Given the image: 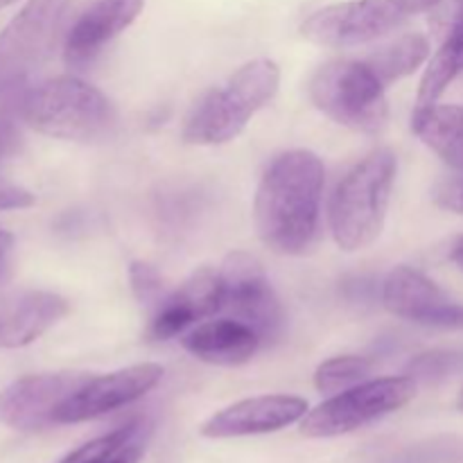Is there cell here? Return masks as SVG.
Masks as SVG:
<instances>
[{
  "label": "cell",
  "instance_id": "obj_9",
  "mask_svg": "<svg viewBox=\"0 0 463 463\" xmlns=\"http://www.w3.org/2000/svg\"><path fill=\"white\" fill-rule=\"evenodd\" d=\"M410 16L405 0H348L310 14L301 34L324 48H355L392 34Z\"/></svg>",
  "mask_w": 463,
  "mask_h": 463
},
{
  "label": "cell",
  "instance_id": "obj_12",
  "mask_svg": "<svg viewBox=\"0 0 463 463\" xmlns=\"http://www.w3.org/2000/svg\"><path fill=\"white\" fill-rule=\"evenodd\" d=\"M383 303L392 315L432 328H463V306L411 267H396L383 283Z\"/></svg>",
  "mask_w": 463,
  "mask_h": 463
},
{
  "label": "cell",
  "instance_id": "obj_27",
  "mask_svg": "<svg viewBox=\"0 0 463 463\" xmlns=\"http://www.w3.org/2000/svg\"><path fill=\"white\" fill-rule=\"evenodd\" d=\"M36 203V197L30 190L21 188V185L0 184V213L5 211H23V208H32Z\"/></svg>",
  "mask_w": 463,
  "mask_h": 463
},
{
  "label": "cell",
  "instance_id": "obj_23",
  "mask_svg": "<svg viewBox=\"0 0 463 463\" xmlns=\"http://www.w3.org/2000/svg\"><path fill=\"white\" fill-rule=\"evenodd\" d=\"M136 425L138 423H129V425H125V428L116 430V432L104 434V437H99V439H93V441L84 443L81 448L72 450L71 455L63 457L59 463H99L102 459H107V457L111 455V452L116 450L120 443H125L127 439L131 437V432L136 430Z\"/></svg>",
  "mask_w": 463,
  "mask_h": 463
},
{
  "label": "cell",
  "instance_id": "obj_29",
  "mask_svg": "<svg viewBox=\"0 0 463 463\" xmlns=\"http://www.w3.org/2000/svg\"><path fill=\"white\" fill-rule=\"evenodd\" d=\"M16 262V238L9 231H0V288L9 283Z\"/></svg>",
  "mask_w": 463,
  "mask_h": 463
},
{
  "label": "cell",
  "instance_id": "obj_24",
  "mask_svg": "<svg viewBox=\"0 0 463 463\" xmlns=\"http://www.w3.org/2000/svg\"><path fill=\"white\" fill-rule=\"evenodd\" d=\"M463 364L461 353H450V351H434L419 355L410 364V375L411 378H423V380H437L443 375L452 373L457 366Z\"/></svg>",
  "mask_w": 463,
  "mask_h": 463
},
{
  "label": "cell",
  "instance_id": "obj_17",
  "mask_svg": "<svg viewBox=\"0 0 463 463\" xmlns=\"http://www.w3.org/2000/svg\"><path fill=\"white\" fill-rule=\"evenodd\" d=\"M185 351L215 366L247 364L262 346L258 335L231 317H211L181 337Z\"/></svg>",
  "mask_w": 463,
  "mask_h": 463
},
{
  "label": "cell",
  "instance_id": "obj_31",
  "mask_svg": "<svg viewBox=\"0 0 463 463\" xmlns=\"http://www.w3.org/2000/svg\"><path fill=\"white\" fill-rule=\"evenodd\" d=\"M450 258H452V262H455V265L463 271V235H459V238L455 240V244H452Z\"/></svg>",
  "mask_w": 463,
  "mask_h": 463
},
{
  "label": "cell",
  "instance_id": "obj_14",
  "mask_svg": "<svg viewBox=\"0 0 463 463\" xmlns=\"http://www.w3.org/2000/svg\"><path fill=\"white\" fill-rule=\"evenodd\" d=\"M145 0H95L66 36L63 59L72 71H86L109 41L125 32L143 12Z\"/></svg>",
  "mask_w": 463,
  "mask_h": 463
},
{
  "label": "cell",
  "instance_id": "obj_20",
  "mask_svg": "<svg viewBox=\"0 0 463 463\" xmlns=\"http://www.w3.org/2000/svg\"><path fill=\"white\" fill-rule=\"evenodd\" d=\"M428 54L430 43L423 34H405L398 36L392 43L375 50V52L366 59V66L375 72V77H378L384 84V89H387L393 81L411 75V72L428 59Z\"/></svg>",
  "mask_w": 463,
  "mask_h": 463
},
{
  "label": "cell",
  "instance_id": "obj_4",
  "mask_svg": "<svg viewBox=\"0 0 463 463\" xmlns=\"http://www.w3.org/2000/svg\"><path fill=\"white\" fill-rule=\"evenodd\" d=\"M280 68L271 59L249 61L220 89H213L190 113L184 140L224 145L238 138L253 116L279 93Z\"/></svg>",
  "mask_w": 463,
  "mask_h": 463
},
{
  "label": "cell",
  "instance_id": "obj_3",
  "mask_svg": "<svg viewBox=\"0 0 463 463\" xmlns=\"http://www.w3.org/2000/svg\"><path fill=\"white\" fill-rule=\"evenodd\" d=\"M398 161L378 149L357 163L330 199V231L344 251H362L380 238L392 202Z\"/></svg>",
  "mask_w": 463,
  "mask_h": 463
},
{
  "label": "cell",
  "instance_id": "obj_18",
  "mask_svg": "<svg viewBox=\"0 0 463 463\" xmlns=\"http://www.w3.org/2000/svg\"><path fill=\"white\" fill-rule=\"evenodd\" d=\"M414 134L455 170H463V107L432 104L411 116Z\"/></svg>",
  "mask_w": 463,
  "mask_h": 463
},
{
  "label": "cell",
  "instance_id": "obj_2",
  "mask_svg": "<svg viewBox=\"0 0 463 463\" xmlns=\"http://www.w3.org/2000/svg\"><path fill=\"white\" fill-rule=\"evenodd\" d=\"M18 116L43 136L77 143L107 138L116 127V107L95 86L72 75L27 89Z\"/></svg>",
  "mask_w": 463,
  "mask_h": 463
},
{
  "label": "cell",
  "instance_id": "obj_15",
  "mask_svg": "<svg viewBox=\"0 0 463 463\" xmlns=\"http://www.w3.org/2000/svg\"><path fill=\"white\" fill-rule=\"evenodd\" d=\"M220 274L211 267H202L176 292L163 298L149 326V337L158 342L179 337L197 321L220 315Z\"/></svg>",
  "mask_w": 463,
  "mask_h": 463
},
{
  "label": "cell",
  "instance_id": "obj_5",
  "mask_svg": "<svg viewBox=\"0 0 463 463\" xmlns=\"http://www.w3.org/2000/svg\"><path fill=\"white\" fill-rule=\"evenodd\" d=\"M310 99L330 120L360 134H378L387 125L384 84L366 61L324 63L310 80Z\"/></svg>",
  "mask_w": 463,
  "mask_h": 463
},
{
  "label": "cell",
  "instance_id": "obj_10",
  "mask_svg": "<svg viewBox=\"0 0 463 463\" xmlns=\"http://www.w3.org/2000/svg\"><path fill=\"white\" fill-rule=\"evenodd\" d=\"M89 373H41L16 380L0 392V423L18 432H41L57 425V411Z\"/></svg>",
  "mask_w": 463,
  "mask_h": 463
},
{
  "label": "cell",
  "instance_id": "obj_7",
  "mask_svg": "<svg viewBox=\"0 0 463 463\" xmlns=\"http://www.w3.org/2000/svg\"><path fill=\"white\" fill-rule=\"evenodd\" d=\"M217 274L222 315L251 328L260 344L276 342L283 335L285 315L260 262L251 253L233 251L226 256Z\"/></svg>",
  "mask_w": 463,
  "mask_h": 463
},
{
  "label": "cell",
  "instance_id": "obj_22",
  "mask_svg": "<svg viewBox=\"0 0 463 463\" xmlns=\"http://www.w3.org/2000/svg\"><path fill=\"white\" fill-rule=\"evenodd\" d=\"M129 283L136 301L140 306H161L163 297V279L156 267L149 262L136 260L129 265Z\"/></svg>",
  "mask_w": 463,
  "mask_h": 463
},
{
  "label": "cell",
  "instance_id": "obj_28",
  "mask_svg": "<svg viewBox=\"0 0 463 463\" xmlns=\"http://www.w3.org/2000/svg\"><path fill=\"white\" fill-rule=\"evenodd\" d=\"M18 147H21V131L14 125L12 118L3 116L0 118V165L7 158H12L18 152Z\"/></svg>",
  "mask_w": 463,
  "mask_h": 463
},
{
  "label": "cell",
  "instance_id": "obj_30",
  "mask_svg": "<svg viewBox=\"0 0 463 463\" xmlns=\"http://www.w3.org/2000/svg\"><path fill=\"white\" fill-rule=\"evenodd\" d=\"M407 7L411 9V14H419V12H428V9L437 7V5H441L443 0H405Z\"/></svg>",
  "mask_w": 463,
  "mask_h": 463
},
{
  "label": "cell",
  "instance_id": "obj_19",
  "mask_svg": "<svg viewBox=\"0 0 463 463\" xmlns=\"http://www.w3.org/2000/svg\"><path fill=\"white\" fill-rule=\"evenodd\" d=\"M463 72V0H457L455 12H452L450 27L443 39L441 48L430 61L423 80H420L416 109L432 107L437 99L446 93L448 86Z\"/></svg>",
  "mask_w": 463,
  "mask_h": 463
},
{
  "label": "cell",
  "instance_id": "obj_33",
  "mask_svg": "<svg viewBox=\"0 0 463 463\" xmlns=\"http://www.w3.org/2000/svg\"><path fill=\"white\" fill-rule=\"evenodd\" d=\"M457 407H459V410L463 411V389H461V393H459V401H457Z\"/></svg>",
  "mask_w": 463,
  "mask_h": 463
},
{
  "label": "cell",
  "instance_id": "obj_6",
  "mask_svg": "<svg viewBox=\"0 0 463 463\" xmlns=\"http://www.w3.org/2000/svg\"><path fill=\"white\" fill-rule=\"evenodd\" d=\"M414 396L416 380L411 375L366 380L307 411L301 419V434L307 439H333L355 432L402 410Z\"/></svg>",
  "mask_w": 463,
  "mask_h": 463
},
{
  "label": "cell",
  "instance_id": "obj_26",
  "mask_svg": "<svg viewBox=\"0 0 463 463\" xmlns=\"http://www.w3.org/2000/svg\"><path fill=\"white\" fill-rule=\"evenodd\" d=\"M434 199L446 211L463 213V170H457V175L439 181L434 188Z\"/></svg>",
  "mask_w": 463,
  "mask_h": 463
},
{
  "label": "cell",
  "instance_id": "obj_32",
  "mask_svg": "<svg viewBox=\"0 0 463 463\" xmlns=\"http://www.w3.org/2000/svg\"><path fill=\"white\" fill-rule=\"evenodd\" d=\"M14 3H18V0H0V9L9 7V5H14Z\"/></svg>",
  "mask_w": 463,
  "mask_h": 463
},
{
  "label": "cell",
  "instance_id": "obj_16",
  "mask_svg": "<svg viewBox=\"0 0 463 463\" xmlns=\"http://www.w3.org/2000/svg\"><path fill=\"white\" fill-rule=\"evenodd\" d=\"M68 315V301L52 292H18L0 298V348H21Z\"/></svg>",
  "mask_w": 463,
  "mask_h": 463
},
{
  "label": "cell",
  "instance_id": "obj_8",
  "mask_svg": "<svg viewBox=\"0 0 463 463\" xmlns=\"http://www.w3.org/2000/svg\"><path fill=\"white\" fill-rule=\"evenodd\" d=\"M71 0H30L0 32V86L27 80L52 54Z\"/></svg>",
  "mask_w": 463,
  "mask_h": 463
},
{
  "label": "cell",
  "instance_id": "obj_1",
  "mask_svg": "<svg viewBox=\"0 0 463 463\" xmlns=\"http://www.w3.org/2000/svg\"><path fill=\"white\" fill-rule=\"evenodd\" d=\"M326 167L315 152L292 149L267 167L253 202L260 242L280 256L310 251L319 231Z\"/></svg>",
  "mask_w": 463,
  "mask_h": 463
},
{
  "label": "cell",
  "instance_id": "obj_13",
  "mask_svg": "<svg viewBox=\"0 0 463 463\" xmlns=\"http://www.w3.org/2000/svg\"><path fill=\"white\" fill-rule=\"evenodd\" d=\"M307 414V402L298 396H256L233 402L226 410L202 425V434L208 439L253 437V434H271L289 428Z\"/></svg>",
  "mask_w": 463,
  "mask_h": 463
},
{
  "label": "cell",
  "instance_id": "obj_21",
  "mask_svg": "<svg viewBox=\"0 0 463 463\" xmlns=\"http://www.w3.org/2000/svg\"><path fill=\"white\" fill-rule=\"evenodd\" d=\"M373 371V362L360 355L330 357L315 371V387L321 393H339L355 384L366 383Z\"/></svg>",
  "mask_w": 463,
  "mask_h": 463
},
{
  "label": "cell",
  "instance_id": "obj_25",
  "mask_svg": "<svg viewBox=\"0 0 463 463\" xmlns=\"http://www.w3.org/2000/svg\"><path fill=\"white\" fill-rule=\"evenodd\" d=\"M149 434V425L147 423H140L136 425V430L131 432V437L127 439L125 443L116 448L107 459H102L99 463H140L143 459V452H145V439Z\"/></svg>",
  "mask_w": 463,
  "mask_h": 463
},
{
  "label": "cell",
  "instance_id": "obj_11",
  "mask_svg": "<svg viewBox=\"0 0 463 463\" xmlns=\"http://www.w3.org/2000/svg\"><path fill=\"white\" fill-rule=\"evenodd\" d=\"M163 373L165 371L161 364L145 362L98 378L90 375L89 383L77 389L57 411V425H75L111 414L152 392L161 383Z\"/></svg>",
  "mask_w": 463,
  "mask_h": 463
}]
</instances>
